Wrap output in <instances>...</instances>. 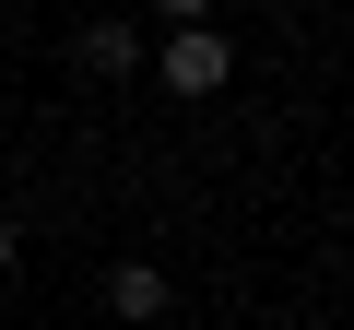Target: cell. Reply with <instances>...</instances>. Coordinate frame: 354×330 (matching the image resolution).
<instances>
[{
	"mask_svg": "<svg viewBox=\"0 0 354 330\" xmlns=\"http://www.w3.org/2000/svg\"><path fill=\"white\" fill-rule=\"evenodd\" d=\"M153 71H165V95H225V71H236V48H225L213 24H165V48H153Z\"/></svg>",
	"mask_w": 354,
	"mask_h": 330,
	"instance_id": "obj_1",
	"label": "cell"
},
{
	"mask_svg": "<svg viewBox=\"0 0 354 330\" xmlns=\"http://www.w3.org/2000/svg\"><path fill=\"white\" fill-rule=\"evenodd\" d=\"M71 59H83L95 83H130V71H142V24H83V36H71Z\"/></svg>",
	"mask_w": 354,
	"mask_h": 330,
	"instance_id": "obj_2",
	"label": "cell"
},
{
	"mask_svg": "<svg viewBox=\"0 0 354 330\" xmlns=\"http://www.w3.org/2000/svg\"><path fill=\"white\" fill-rule=\"evenodd\" d=\"M165 295H177V283H165L153 260H118V271H106V307H118L130 330H153V318H165Z\"/></svg>",
	"mask_w": 354,
	"mask_h": 330,
	"instance_id": "obj_3",
	"label": "cell"
},
{
	"mask_svg": "<svg viewBox=\"0 0 354 330\" xmlns=\"http://www.w3.org/2000/svg\"><path fill=\"white\" fill-rule=\"evenodd\" d=\"M12 260H24V236H12V213H0V271H12Z\"/></svg>",
	"mask_w": 354,
	"mask_h": 330,
	"instance_id": "obj_4",
	"label": "cell"
}]
</instances>
